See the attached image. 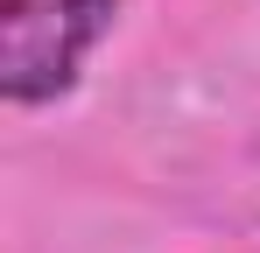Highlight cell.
Listing matches in <instances>:
<instances>
[{
	"mask_svg": "<svg viewBox=\"0 0 260 253\" xmlns=\"http://www.w3.org/2000/svg\"><path fill=\"white\" fill-rule=\"evenodd\" d=\"M120 0H7L0 7V99L49 106L63 99L99 36L113 28Z\"/></svg>",
	"mask_w": 260,
	"mask_h": 253,
	"instance_id": "cell-1",
	"label": "cell"
}]
</instances>
